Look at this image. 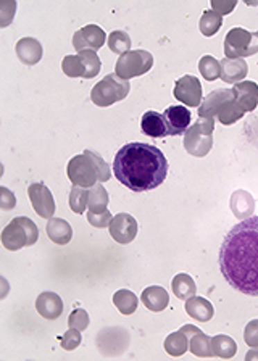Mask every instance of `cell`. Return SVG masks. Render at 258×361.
Instances as JSON below:
<instances>
[{"label":"cell","instance_id":"obj_1","mask_svg":"<svg viewBox=\"0 0 258 361\" xmlns=\"http://www.w3.org/2000/svg\"><path fill=\"white\" fill-rule=\"evenodd\" d=\"M218 262L232 289L258 297V217L232 226L223 240Z\"/></svg>","mask_w":258,"mask_h":361},{"label":"cell","instance_id":"obj_2","mask_svg":"<svg viewBox=\"0 0 258 361\" xmlns=\"http://www.w3.org/2000/svg\"><path fill=\"white\" fill-rule=\"evenodd\" d=\"M113 173L132 192L157 189L168 176V160L155 145L129 142L118 150Z\"/></svg>","mask_w":258,"mask_h":361},{"label":"cell","instance_id":"obj_3","mask_svg":"<svg viewBox=\"0 0 258 361\" xmlns=\"http://www.w3.org/2000/svg\"><path fill=\"white\" fill-rule=\"evenodd\" d=\"M67 173L73 185L84 189H91L97 184V180L107 183L112 178L108 163L92 150H84L83 155H76L69 160Z\"/></svg>","mask_w":258,"mask_h":361},{"label":"cell","instance_id":"obj_4","mask_svg":"<svg viewBox=\"0 0 258 361\" xmlns=\"http://www.w3.org/2000/svg\"><path fill=\"white\" fill-rule=\"evenodd\" d=\"M200 118H216L225 126L234 124L244 117V112L232 97V89H216L202 100L198 107Z\"/></svg>","mask_w":258,"mask_h":361},{"label":"cell","instance_id":"obj_5","mask_svg":"<svg viewBox=\"0 0 258 361\" xmlns=\"http://www.w3.org/2000/svg\"><path fill=\"white\" fill-rule=\"evenodd\" d=\"M39 229L28 217L13 218L2 233V245L7 250L17 252L23 247H31L37 242Z\"/></svg>","mask_w":258,"mask_h":361},{"label":"cell","instance_id":"obj_6","mask_svg":"<svg viewBox=\"0 0 258 361\" xmlns=\"http://www.w3.org/2000/svg\"><path fill=\"white\" fill-rule=\"evenodd\" d=\"M215 118H198L184 133V149L192 157L202 158L213 147Z\"/></svg>","mask_w":258,"mask_h":361},{"label":"cell","instance_id":"obj_7","mask_svg":"<svg viewBox=\"0 0 258 361\" xmlns=\"http://www.w3.org/2000/svg\"><path fill=\"white\" fill-rule=\"evenodd\" d=\"M129 90H131L129 81H125V79H121L117 73H113L107 74L101 83H97L96 86H94L91 99L97 107H110V105L121 102L123 99H126Z\"/></svg>","mask_w":258,"mask_h":361},{"label":"cell","instance_id":"obj_8","mask_svg":"<svg viewBox=\"0 0 258 361\" xmlns=\"http://www.w3.org/2000/svg\"><path fill=\"white\" fill-rule=\"evenodd\" d=\"M101 58L96 50H83L78 55H67L62 62V69L68 78L92 79L101 73Z\"/></svg>","mask_w":258,"mask_h":361},{"label":"cell","instance_id":"obj_9","mask_svg":"<svg viewBox=\"0 0 258 361\" xmlns=\"http://www.w3.org/2000/svg\"><path fill=\"white\" fill-rule=\"evenodd\" d=\"M258 52V31L232 28L225 37L226 58H247Z\"/></svg>","mask_w":258,"mask_h":361},{"label":"cell","instance_id":"obj_10","mask_svg":"<svg viewBox=\"0 0 258 361\" xmlns=\"http://www.w3.org/2000/svg\"><path fill=\"white\" fill-rule=\"evenodd\" d=\"M153 65V57L147 50L137 49V50H129V52L123 53L118 58L115 73L125 81H129L131 78H137L150 72Z\"/></svg>","mask_w":258,"mask_h":361},{"label":"cell","instance_id":"obj_11","mask_svg":"<svg viewBox=\"0 0 258 361\" xmlns=\"http://www.w3.org/2000/svg\"><path fill=\"white\" fill-rule=\"evenodd\" d=\"M28 195L33 203L34 212H36L39 217L44 219L53 218V213H55V200H53L51 189H49L46 184L42 183L31 184L28 187Z\"/></svg>","mask_w":258,"mask_h":361},{"label":"cell","instance_id":"obj_12","mask_svg":"<svg viewBox=\"0 0 258 361\" xmlns=\"http://www.w3.org/2000/svg\"><path fill=\"white\" fill-rule=\"evenodd\" d=\"M175 97L178 102L187 107H200L202 103V84L196 76L186 74L178 79L175 84Z\"/></svg>","mask_w":258,"mask_h":361},{"label":"cell","instance_id":"obj_13","mask_svg":"<svg viewBox=\"0 0 258 361\" xmlns=\"http://www.w3.org/2000/svg\"><path fill=\"white\" fill-rule=\"evenodd\" d=\"M107 39V34L101 26H97V24H87V26L74 33L73 47L78 52H83V50H98L103 47Z\"/></svg>","mask_w":258,"mask_h":361},{"label":"cell","instance_id":"obj_14","mask_svg":"<svg viewBox=\"0 0 258 361\" xmlns=\"http://www.w3.org/2000/svg\"><path fill=\"white\" fill-rule=\"evenodd\" d=\"M108 228H110V235L113 240H117L121 245H126L136 239L139 226L134 217H131L129 213H118L117 217H113Z\"/></svg>","mask_w":258,"mask_h":361},{"label":"cell","instance_id":"obj_15","mask_svg":"<svg viewBox=\"0 0 258 361\" xmlns=\"http://www.w3.org/2000/svg\"><path fill=\"white\" fill-rule=\"evenodd\" d=\"M163 119H165L168 135H180L189 129L192 115L182 105H173L163 112Z\"/></svg>","mask_w":258,"mask_h":361},{"label":"cell","instance_id":"obj_16","mask_svg":"<svg viewBox=\"0 0 258 361\" xmlns=\"http://www.w3.org/2000/svg\"><path fill=\"white\" fill-rule=\"evenodd\" d=\"M232 97L244 113L254 112L258 107V84L254 81L237 83L232 87Z\"/></svg>","mask_w":258,"mask_h":361},{"label":"cell","instance_id":"obj_17","mask_svg":"<svg viewBox=\"0 0 258 361\" xmlns=\"http://www.w3.org/2000/svg\"><path fill=\"white\" fill-rule=\"evenodd\" d=\"M220 69V79L226 84L242 83L249 74V65L244 58H223Z\"/></svg>","mask_w":258,"mask_h":361},{"label":"cell","instance_id":"obj_18","mask_svg":"<svg viewBox=\"0 0 258 361\" xmlns=\"http://www.w3.org/2000/svg\"><path fill=\"white\" fill-rule=\"evenodd\" d=\"M37 313L49 321H55L63 313V302L55 292H42L36 300Z\"/></svg>","mask_w":258,"mask_h":361},{"label":"cell","instance_id":"obj_19","mask_svg":"<svg viewBox=\"0 0 258 361\" xmlns=\"http://www.w3.org/2000/svg\"><path fill=\"white\" fill-rule=\"evenodd\" d=\"M15 50H17L19 62L28 65V67H33V65L39 63L42 58V45L34 37L19 39Z\"/></svg>","mask_w":258,"mask_h":361},{"label":"cell","instance_id":"obj_20","mask_svg":"<svg viewBox=\"0 0 258 361\" xmlns=\"http://www.w3.org/2000/svg\"><path fill=\"white\" fill-rule=\"evenodd\" d=\"M230 207L231 212L236 215L237 219H244L250 218L255 212V200L252 197L250 192H247L244 189L236 190L232 192L231 200H230Z\"/></svg>","mask_w":258,"mask_h":361},{"label":"cell","instance_id":"obj_21","mask_svg":"<svg viewBox=\"0 0 258 361\" xmlns=\"http://www.w3.org/2000/svg\"><path fill=\"white\" fill-rule=\"evenodd\" d=\"M142 303L153 313L163 312L170 305V295L160 285H150L142 290Z\"/></svg>","mask_w":258,"mask_h":361},{"label":"cell","instance_id":"obj_22","mask_svg":"<svg viewBox=\"0 0 258 361\" xmlns=\"http://www.w3.org/2000/svg\"><path fill=\"white\" fill-rule=\"evenodd\" d=\"M186 312L192 319L200 321V323H208L215 314L213 305L207 299L197 297V295L186 300Z\"/></svg>","mask_w":258,"mask_h":361},{"label":"cell","instance_id":"obj_23","mask_svg":"<svg viewBox=\"0 0 258 361\" xmlns=\"http://www.w3.org/2000/svg\"><path fill=\"white\" fill-rule=\"evenodd\" d=\"M47 235L53 244L67 245L73 237V229L67 219L63 218H51L47 223Z\"/></svg>","mask_w":258,"mask_h":361},{"label":"cell","instance_id":"obj_24","mask_svg":"<svg viewBox=\"0 0 258 361\" xmlns=\"http://www.w3.org/2000/svg\"><path fill=\"white\" fill-rule=\"evenodd\" d=\"M141 131L148 137H165L168 135L163 115L157 112H146L141 119Z\"/></svg>","mask_w":258,"mask_h":361},{"label":"cell","instance_id":"obj_25","mask_svg":"<svg viewBox=\"0 0 258 361\" xmlns=\"http://www.w3.org/2000/svg\"><path fill=\"white\" fill-rule=\"evenodd\" d=\"M163 347H165L166 353L171 355V357H182L189 350V335L181 328L176 333L168 335Z\"/></svg>","mask_w":258,"mask_h":361},{"label":"cell","instance_id":"obj_26","mask_svg":"<svg viewBox=\"0 0 258 361\" xmlns=\"http://www.w3.org/2000/svg\"><path fill=\"white\" fill-rule=\"evenodd\" d=\"M212 350L215 357L230 360L237 353V344L230 335L218 334L212 337Z\"/></svg>","mask_w":258,"mask_h":361},{"label":"cell","instance_id":"obj_27","mask_svg":"<svg viewBox=\"0 0 258 361\" xmlns=\"http://www.w3.org/2000/svg\"><path fill=\"white\" fill-rule=\"evenodd\" d=\"M171 289L173 294L176 295L180 300H186L194 297L197 294V285L194 283V279L189 274H176L171 280Z\"/></svg>","mask_w":258,"mask_h":361},{"label":"cell","instance_id":"obj_28","mask_svg":"<svg viewBox=\"0 0 258 361\" xmlns=\"http://www.w3.org/2000/svg\"><path fill=\"white\" fill-rule=\"evenodd\" d=\"M189 350L198 358L215 357V355H213V350H212V337H208V335L203 334L202 330H198V333L191 335Z\"/></svg>","mask_w":258,"mask_h":361},{"label":"cell","instance_id":"obj_29","mask_svg":"<svg viewBox=\"0 0 258 361\" xmlns=\"http://www.w3.org/2000/svg\"><path fill=\"white\" fill-rule=\"evenodd\" d=\"M107 205H108V192L105 190V187H103L101 183L92 185V187L89 189V203H87L89 212L102 213L107 210Z\"/></svg>","mask_w":258,"mask_h":361},{"label":"cell","instance_id":"obj_30","mask_svg":"<svg viewBox=\"0 0 258 361\" xmlns=\"http://www.w3.org/2000/svg\"><path fill=\"white\" fill-rule=\"evenodd\" d=\"M113 303L115 307L120 310V313L123 314H132L137 310L139 299L136 297V294L131 292L128 289L117 290L115 295H113Z\"/></svg>","mask_w":258,"mask_h":361},{"label":"cell","instance_id":"obj_31","mask_svg":"<svg viewBox=\"0 0 258 361\" xmlns=\"http://www.w3.org/2000/svg\"><path fill=\"white\" fill-rule=\"evenodd\" d=\"M198 26H200V33L203 36L212 37L221 29L223 17L221 15H218L216 12H213V10H205L200 18V23H198Z\"/></svg>","mask_w":258,"mask_h":361},{"label":"cell","instance_id":"obj_32","mask_svg":"<svg viewBox=\"0 0 258 361\" xmlns=\"http://www.w3.org/2000/svg\"><path fill=\"white\" fill-rule=\"evenodd\" d=\"M198 72L207 81H215V79L220 78L221 73L220 62L215 57H212V55H203L200 62H198Z\"/></svg>","mask_w":258,"mask_h":361},{"label":"cell","instance_id":"obj_33","mask_svg":"<svg viewBox=\"0 0 258 361\" xmlns=\"http://www.w3.org/2000/svg\"><path fill=\"white\" fill-rule=\"evenodd\" d=\"M89 203V189L78 187L73 185L71 192H69V207L76 215H83L86 212Z\"/></svg>","mask_w":258,"mask_h":361},{"label":"cell","instance_id":"obj_34","mask_svg":"<svg viewBox=\"0 0 258 361\" xmlns=\"http://www.w3.org/2000/svg\"><path fill=\"white\" fill-rule=\"evenodd\" d=\"M107 42L112 52L118 55H123L131 50V37H129V34L125 31H113L110 36H108Z\"/></svg>","mask_w":258,"mask_h":361},{"label":"cell","instance_id":"obj_35","mask_svg":"<svg viewBox=\"0 0 258 361\" xmlns=\"http://www.w3.org/2000/svg\"><path fill=\"white\" fill-rule=\"evenodd\" d=\"M68 326L71 329H78V330H86L89 326V314L86 310L83 308H76L73 310L71 314L68 316Z\"/></svg>","mask_w":258,"mask_h":361},{"label":"cell","instance_id":"obj_36","mask_svg":"<svg viewBox=\"0 0 258 361\" xmlns=\"http://www.w3.org/2000/svg\"><path fill=\"white\" fill-rule=\"evenodd\" d=\"M81 340H83V337H81V330L69 328L68 333H64L63 337H62V347H63L64 350H68V352H71V350L79 347V344H81Z\"/></svg>","mask_w":258,"mask_h":361},{"label":"cell","instance_id":"obj_37","mask_svg":"<svg viewBox=\"0 0 258 361\" xmlns=\"http://www.w3.org/2000/svg\"><path fill=\"white\" fill-rule=\"evenodd\" d=\"M112 213L105 210V212L102 213H92V212H87V221L94 228H107V226H110L112 223Z\"/></svg>","mask_w":258,"mask_h":361},{"label":"cell","instance_id":"obj_38","mask_svg":"<svg viewBox=\"0 0 258 361\" xmlns=\"http://www.w3.org/2000/svg\"><path fill=\"white\" fill-rule=\"evenodd\" d=\"M244 340L250 349H258V319L247 323L244 329Z\"/></svg>","mask_w":258,"mask_h":361},{"label":"cell","instance_id":"obj_39","mask_svg":"<svg viewBox=\"0 0 258 361\" xmlns=\"http://www.w3.org/2000/svg\"><path fill=\"white\" fill-rule=\"evenodd\" d=\"M236 5V0H227V2H225V0H212V10L218 15H221V17L223 15H230Z\"/></svg>","mask_w":258,"mask_h":361},{"label":"cell","instance_id":"obj_40","mask_svg":"<svg viewBox=\"0 0 258 361\" xmlns=\"http://www.w3.org/2000/svg\"><path fill=\"white\" fill-rule=\"evenodd\" d=\"M15 205H17V199H15L12 190H8L7 187H0V208L8 212V210L15 208Z\"/></svg>","mask_w":258,"mask_h":361},{"label":"cell","instance_id":"obj_41","mask_svg":"<svg viewBox=\"0 0 258 361\" xmlns=\"http://www.w3.org/2000/svg\"><path fill=\"white\" fill-rule=\"evenodd\" d=\"M246 360H247V361L258 360V349H250V352L246 355Z\"/></svg>","mask_w":258,"mask_h":361}]
</instances>
